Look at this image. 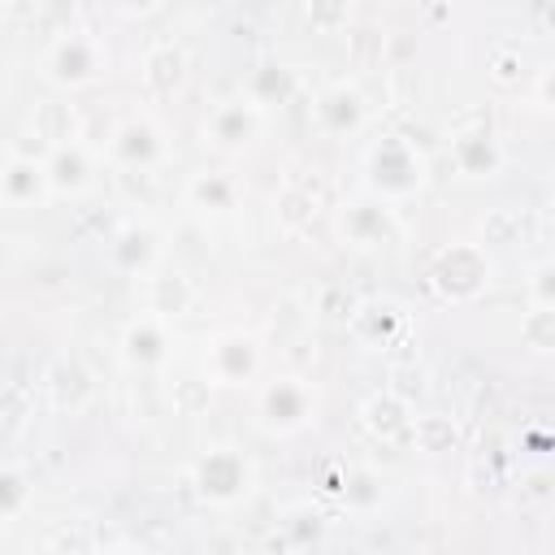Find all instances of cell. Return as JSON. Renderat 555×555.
<instances>
[{
    "label": "cell",
    "instance_id": "obj_1",
    "mask_svg": "<svg viewBox=\"0 0 555 555\" xmlns=\"http://www.w3.org/2000/svg\"><path fill=\"white\" fill-rule=\"evenodd\" d=\"M429 182V160L425 152L408 139V134H377L364 143L360 152V186L390 199V204H408L425 191Z\"/></svg>",
    "mask_w": 555,
    "mask_h": 555
},
{
    "label": "cell",
    "instance_id": "obj_2",
    "mask_svg": "<svg viewBox=\"0 0 555 555\" xmlns=\"http://www.w3.org/2000/svg\"><path fill=\"white\" fill-rule=\"evenodd\" d=\"M429 278V291L442 299V304H473L490 291L494 282V260H490V247L477 238H455V243H442L425 269Z\"/></svg>",
    "mask_w": 555,
    "mask_h": 555
},
{
    "label": "cell",
    "instance_id": "obj_3",
    "mask_svg": "<svg viewBox=\"0 0 555 555\" xmlns=\"http://www.w3.org/2000/svg\"><path fill=\"white\" fill-rule=\"evenodd\" d=\"M191 490L208 507H234V503H243L256 490V464L238 447L217 442V447H208V451L195 455V464H191Z\"/></svg>",
    "mask_w": 555,
    "mask_h": 555
},
{
    "label": "cell",
    "instance_id": "obj_4",
    "mask_svg": "<svg viewBox=\"0 0 555 555\" xmlns=\"http://www.w3.org/2000/svg\"><path fill=\"white\" fill-rule=\"evenodd\" d=\"M317 412H321V395H317V386L308 377L282 373V377L260 382V390H256V421L273 438L304 434L317 421Z\"/></svg>",
    "mask_w": 555,
    "mask_h": 555
},
{
    "label": "cell",
    "instance_id": "obj_5",
    "mask_svg": "<svg viewBox=\"0 0 555 555\" xmlns=\"http://www.w3.org/2000/svg\"><path fill=\"white\" fill-rule=\"evenodd\" d=\"M104 65H108V52L91 30H65L43 52V78L52 87H61V91L91 87L104 74Z\"/></svg>",
    "mask_w": 555,
    "mask_h": 555
},
{
    "label": "cell",
    "instance_id": "obj_6",
    "mask_svg": "<svg viewBox=\"0 0 555 555\" xmlns=\"http://www.w3.org/2000/svg\"><path fill=\"white\" fill-rule=\"evenodd\" d=\"M395 208L399 204H390V199H382V195L360 186V195L343 199V208H338V238L347 247H356V251H377V247L399 243L403 225H399Z\"/></svg>",
    "mask_w": 555,
    "mask_h": 555
},
{
    "label": "cell",
    "instance_id": "obj_7",
    "mask_svg": "<svg viewBox=\"0 0 555 555\" xmlns=\"http://www.w3.org/2000/svg\"><path fill=\"white\" fill-rule=\"evenodd\" d=\"M204 373L212 377V386H225V390L256 386L260 373H264V347H260V338L247 334V330H225V334L208 338V347H204Z\"/></svg>",
    "mask_w": 555,
    "mask_h": 555
},
{
    "label": "cell",
    "instance_id": "obj_8",
    "mask_svg": "<svg viewBox=\"0 0 555 555\" xmlns=\"http://www.w3.org/2000/svg\"><path fill=\"white\" fill-rule=\"evenodd\" d=\"M173 356H178V334H173L169 317L143 312V317L126 321L117 334V360L130 373H160L173 364Z\"/></svg>",
    "mask_w": 555,
    "mask_h": 555
},
{
    "label": "cell",
    "instance_id": "obj_9",
    "mask_svg": "<svg viewBox=\"0 0 555 555\" xmlns=\"http://www.w3.org/2000/svg\"><path fill=\"white\" fill-rule=\"evenodd\" d=\"M264 121L269 113L260 104H251L247 95H234V100H221L208 117H204V143L221 156H243L260 143L264 134Z\"/></svg>",
    "mask_w": 555,
    "mask_h": 555
},
{
    "label": "cell",
    "instance_id": "obj_10",
    "mask_svg": "<svg viewBox=\"0 0 555 555\" xmlns=\"http://www.w3.org/2000/svg\"><path fill=\"white\" fill-rule=\"evenodd\" d=\"M160 256H165V234L152 225V221H121L113 234H108V247H104V260L113 273L121 278H147L160 269Z\"/></svg>",
    "mask_w": 555,
    "mask_h": 555
},
{
    "label": "cell",
    "instance_id": "obj_11",
    "mask_svg": "<svg viewBox=\"0 0 555 555\" xmlns=\"http://www.w3.org/2000/svg\"><path fill=\"white\" fill-rule=\"evenodd\" d=\"M447 160L460 178H494L503 169V143L499 134L490 130V121H460L451 134H447Z\"/></svg>",
    "mask_w": 555,
    "mask_h": 555
},
{
    "label": "cell",
    "instance_id": "obj_12",
    "mask_svg": "<svg viewBox=\"0 0 555 555\" xmlns=\"http://www.w3.org/2000/svg\"><path fill=\"white\" fill-rule=\"evenodd\" d=\"M312 121H317V130L325 139H356L369 126V100H364V91L356 82L338 78V82H330V87L317 91Z\"/></svg>",
    "mask_w": 555,
    "mask_h": 555
},
{
    "label": "cell",
    "instance_id": "obj_13",
    "mask_svg": "<svg viewBox=\"0 0 555 555\" xmlns=\"http://www.w3.org/2000/svg\"><path fill=\"white\" fill-rule=\"evenodd\" d=\"M104 156L117 169H156L165 160V130L152 117H126L121 126L108 130Z\"/></svg>",
    "mask_w": 555,
    "mask_h": 555
},
{
    "label": "cell",
    "instance_id": "obj_14",
    "mask_svg": "<svg viewBox=\"0 0 555 555\" xmlns=\"http://www.w3.org/2000/svg\"><path fill=\"white\" fill-rule=\"evenodd\" d=\"M0 199H4V208H13V212L43 208L48 199H56V195H52V182H48L43 156H30V152L9 147V152H4V169H0Z\"/></svg>",
    "mask_w": 555,
    "mask_h": 555
},
{
    "label": "cell",
    "instance_id": "obj_15",
    "mask_svg": "<svg viewBox=\"0 0 555 555\" xmlns=\"http://www.w3.org/2000/svg\"><path fill=\"white\" fill-rule=\"evenodd\" d=\"M360 425H364V434L377 438V442H412L416 416H412V403H408L395 386H386V390H373V395L360 403Z\"/></svg>",
    "mask_w": 555,
    "mask_h": 555
},
{
    "label": "cell",
    "instance_id": "obj_16",
    "mask_svg": "<svg viewBox=\"0 0 555 555\" xmlns=\"http://www.w3.org/2000/svg\"><path fill=\"white\" fill-rule=\"evenodd\" d=\"M182 199L199 217H230L243 204V182L234 173H225V169H199V173L186 178Z\"/></svg>",
    "mask_w": 555,
    "mask_h": 555
},
{
    "label": "cell",
    "instance_id": "obj_17",
    "mask_svg": "<svg viewBox=\"0 0 555 555\" xmlns=\"http://www.w3.org/2000/svg\"><path fill=\"white\" fill-rule=\"evenodd\" d=\"M139 78L147 87V95H178L191 78V56L178 39H156L147 52H143V65H139Z\"/></svg>",
    "mask_w": 555,
    "mask_h": 555
},
{
    "label": "cell",
    "instance_id": "obj_18",
    "mask_svg": "<svg viewBox=\"0 0 555 555\" xmlns=\"http://www.w3.org/2000/svg\"><path fill=\"white\" fill-rule=\"evenodd\" d=\"M243 95L251 104H260L264 113H273V108H282V104H291L299 95V74H295V65H286L278 56H264V61H256L247 69Z\"/></svg>",
    "mask_w": 555,
    "mask_h": 555
},
{
    "label": "cell",
    "instance_id": "obj_19",
    "mask_svg": "<svg viewBox=\"0 0 555 555\" xmlns=\"http://www.w3.org/2000/svg\"><path fill=\"white\" fill-rule=\"evenodd\" d=\"M43 165H48L52 195H65V199L82 195V191L91 186V173H95V156H91V147H87L82 139L52 147V152L43 156Z\"/></svg>",
    "mask_w": 555,
    "mask_h": 555
},
{
    "label": "cell",
    "instance_id": "obj_20",
    "mask_svg": "<svg viewBox=\"0 0 555 555\" xmlns=\"http://www.w3.org/2000/svg\"><path fill=\"white\" fill-rule=\"evenodd\" d=\"M26 130H30L39 143H48V147H61V143L82 139V117H78V108H74L69 100L48 95V100H35V104H30Z\"/></svg>",
    "mask_w": 555,
    "mask_h": 555
},
{
    "label": "cell",
    "instance_id": "obj_21",
    "mask_svg": "<svg viewBox=\"0 0 555 555\" xmlns=\"http://www.w3.org/2000/svg\"><path fill=\"white\" fill-rule=\"evenodd\" d=\"M347 330H351V338H356L360 347L382 351V347H395V343L408 334V321H403V312H399L395 304H360V308L351 312Z\"/></svg>",
    "mask_w": 555,
    "mask_h": 555
},
{
    "label": "cell",
    "instance_id": "obj_22",
    "mask_svg": "<svg viewBox=\"0 0 555 555\" xmlns=\"http://www.w3.org/2000/svg\"><path fill=\"white\" fill-rule=\"evenodd\" d=\"M143 291H147V312H156V317H169V321H178V317H186L191 308H195V286H191V278L186 273H169V269H156V273H147L143 278Z\"/></svg>",
    "mask_w": 555,
    "mask_h": 555
},
{
    "label": "cell",
    "instance_id": "obj_23",
    "mask_svg": "<svg viewBox=\"0 0 555 555\" xmlns=\"http://www.w3.org/2000/svg\"><path fill=\"white\" fill-rule=\"evenodd\" d=\"M317 212H321V195L308 182H286L273 199V217L282 234H304L317 221Z\"/></svg>",
    "mask_w": 555,
    "mask_h": 555
},
{
    "label": "cell",
    "instance_id": "obj_24",
    "mask_svg": "<svg viewBox=\"0 0 555 555\" xmlns=\"http://www.w3.org/2000/svg\"><path fill=\"white\" fill-rule=\"evenodd\" d=\"M43 390L52 399V408L61 412H78L87 399H91V373L78 364V360H56L43 377Z\"/></svg>",
    "mask_w": 555,
    "mask_h": 555
},
{
    "label": "cell",
    "instance_id": "obj_25",
    "mask_svg": "<svg viewBox=\"0 0 555 555\" xmlns=\"http://www.w3.org/2000/svg\"><path fill=\"white\" fill-rule=\"evenodd\" d=\"M412 447L425 451V455H447V451L460 447V425L451 416H442V412H425L412 425Z\"/></svg>",
    "mask_w": 555,
    "mask_h": 555
},
{
    "label": "cell",
    "instance_id": "obj_26",
    "mask_svg": "<svg viewBox=\"0 0 555 555\" xmlns=\"http://www.w3.org/2000/svg\"><path fill=\"white\" fill-rule=\"evenodd\" d=\"M525 212L516 208V204H499V208H490L486 217H481V243L486 247H512V243H520L525 238Z\"/></svg>",
    "mask_w": 555,
    "mask_h": 555
},
{
    "label": "cell",
    "instance_id": "obj_27",
    "mask_svg": "<svg viewBox=\"0 0 555 555\" xmlns=\"http://www.w3.org/2000/svg\"><path fill=\"white\" fill-rule=\"evenodd\" d=\"M520 343L533 356H555V308L551 304H529L520 312Z\"/></svg>",
    "mask_w": 555,
    "mask_h": 555
},
{
    "label": "cell",
    "instance_id": "obj_28",
    "mask_svg": "<svg viewBox=\"0 0 555 555\" xmlns=\"http://www.w3.org/2000/svg\"><path fill=\"white\" fill-rule=\"evenodd\" d=\"M382 52H386V30L382 26H356V30H347V61H351V69H360V74L377 69L382 65Z\"/></svg>",
    "mask_w": 555,
    "mask_h": 555
},
{
    "label": "cell",
    "instance_id": "obj_29",
    "mask_svg": "<svg viewBox=\"0 0 555 555\" xmlns=\"http://www.w3.org/2000/svg\"><path fill=\"white\" fill-rule=\"evenodd\" d=\"M382 494H386V486H382V477L373 468H347V481H343V494L338 499L351 512H369V507L382 503Z\"/></svg>",
    "mask_w": 555,
    "mask_h": 555
},
{
    "label": "cell",
    "instance_id": "obj_30",
    "mask_svg": "<svg viewBox=\"0 0 555 555\" xmlns=\"http://www.w3.org/2000/svg\"><path fill=\"white\" fill-rule=\"evenodd\" d=\"M208 399H212V377L208 373L204 377H173L169 382V403H173L178 416H199L208 408Z\"/></svg>",
    "mask_w": 555,
    "mask_h": 555
},
{
    "label": "cell",
    "instance_id": "obj_31",
    "mask_svg": "<svg viewBox=\"0 0 555 555\" xmlns=\"http://www.w3.org/2000/svg\"><path fill=\"white\" fill-rule=\"evenodd\" d=\"M304 22L317 35L351 30V0H304Z\"/></svg>",
    "mask_w": 555,
    "mask_h": 555
},
{
    "label": "cell",
    "instance_id": "obj_32",
    "mask_svg": "<svg viewBox=\"0 0 555 555\" xmlns=\"http://www.w3.org/2000/svg\"><path fill=\"white\" fill-rule=\"evenodd\" d=\"M30 503V486H26V473L17 464L0 468V525H13Z\"/></svg>",
    "mask_w": 555,
    "mask_h": 555
},
{
    "label": "cell",
    "instance_id": "obj_33",
    "mask_svg": "<svg viewBox=\"0 0 555 555\" xmlns=\"http://www.w3.org/2000/svg\"><path fill=\"white\" fill-rule=\"evenodd\" d=\"M321 533H325V516L312 507H291L282 516V542L286 546H312V542H321Z\"/></svg>",
    "mask_w": 555,
    "mask_h": 555
},
{
    "label": "cell",
    "instance_id": "obj_34",
    "mask_svg": "<svg viewBox=\"0 0 555 555\" xmlns=\"http://www.w3.org/2000/svg\"><path fill=\"white\" fill-rule=\"evenodd\" d=\"M525 291H529V304H551V308H555V260L533 264Z\"/></svg>",
    "mask_w": 555,
    "mask_h": 555
},
{
    "label": "cell",
    "instance_id": "obj_35",
    "mask_svg": "<svg viewBox=\"0 0 555 555\" xmlns=\"http://www.w3.org/2000/svg\"><path fill=\"white\" fill-rule=\"evenodd\" d=\"M516 69H520V52L516 48L494 52V61H490V78L494 82H516Z\"/></svg>",
    "mask_w": 555,
    "mask_h": 555
},
{
    "label": "cell",
    "instance_id": "obj_36",
    "mask_svg": "<svg viewBox=\"0 0 555 555\" xmlns=\"http://www.w3.org/2000/svg\"><path fill=\"white\" fill-rule=\"evenodd\" d=\"M533 100H538L546 113H555V65L538 69V78H533Z\"/></svg>",
    "mask_w": 555,
    "mask_h": 555
},
{
    "label": "cell",
    "instance_id": "obj_37",
    "mask_svg": "<svg viewBox=\"0 0 555 555\" xmlns=\"http://www.w3.org/2000/svg\"><path fill=\"white\" fill-rule=\"evenodd\" d=\"M160 4H165V0H117V9H121L126 17H152Z\"/></svg>",
    "mask_w": 555,
    "mask_h": 555
},
{
    "label": "cell",
    "instance_id": "obj_38",
    "mask_svg": "<svg viewBox=\"0 0 555 555\" xmlns=\"http://www.w3.org/2000/svg\"><path fill=\"white\" fill-rule=\"evenodd\" d=\"M551 542H555V520H551Z\"/></svg>",
    "mask_w": 555,
    "mask_h": 555
}]
</instances>
